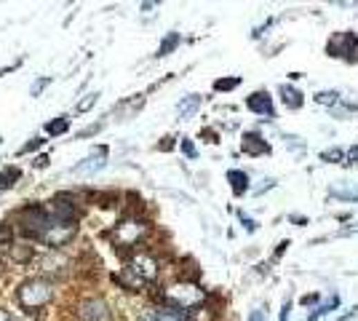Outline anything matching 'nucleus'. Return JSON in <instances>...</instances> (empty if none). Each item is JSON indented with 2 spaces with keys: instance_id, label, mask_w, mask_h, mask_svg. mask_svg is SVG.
<instances>
[{
  "instance_id": "1",
  "label": "nucleus",
  "mask_w": 358,
  "mask_h": 321,
  "mask_svg": "<svg viewBox=\"0 0 358 321\" xmlns=\"http://www.w3.org/2000/svg\"><path fill=\"white\" fill-rule=\"evenodd\" d=\"M17 300L24 311H40L54 300V286L48 279H27L17 292Z\"/></svg>"
},
{
  "instance_id": "2",
  "label": "nucleus",
  "mask_w": 358,
  "mask_h": 321,
  "mask_svg": "<svg viewBox=\"0 0 358 321\" xmlns=\"http://www.w3.org/2000/svg\"><path fill=\"white\" fill-rule=\"evenodd\" d=\"M147 222L137 220V217H126V220H120L115 228H113V233H110V239L113 244L118 246V249H131V246H137L144 236H147Z\"/></svg>"
},
{
  "instance_id": "3",
  "label": "nucleus",
  "mask_w": 358,
  "mask_h": 321,
  "mask_svg": "<svg viewBox=\"0 0 358 321\" xmlns=\"http://www.w3.org/2000/svg\"><path fill=\"white\" fill-rule=\"evenodd\" d=\"M54 222L48 217V212H46V206H24L19 212V228L24 236H30V239H43L46 233H48V228H51Z\"/></svg>"
},
{
  "instance_id": "4",
  "label": "nucleus",
  "mask_w": 358,
  "mask_h": 321,
  "mask_svg": "<svg viewBox=\"0 0 358 321\" xmlns=\"http://www.w3.org/2000/svg\"><path fill=\"white\" fill-rule=\"evenodd\" d=\"M166 302L171 305V308H177V311H190V308H196L200 300H203V289H198L196 284H190V281H182V284H174V286H169L166 289Z\"/></svg>"
},
{
  "instance_id": "5",
  "label": "nucleus",
  "mask_w": 358,
  "mask_h": 321,
  "mask_svg": "<svg viewBox=\"0 0 358 321\" xmlns=\"http://www.w3.org/2000/svg\"><path fill=\"white\" fill-rule=\"evenodd\" d=\"M78 321H113V311L104 297H88L78 305Z\"/></svg>"
},
{
  "instance_id": "6",
  "label": "nucleus",
  "mask_w": 358,
  "mask_h": 321,
  "mask_svg": "<svg viewBox=\"0 0 358 321\" xmlns=\"http://www.w3.org/2000/svg\"><path fill=\"white\" fill-rule=\"evenodd\" d=\"M329 54L332 57H348L353 62L358 59V40L353 33H339L335 38L329 40Z\"/></svg>"
},
{
  "instance_id": "7",
  "label": "nucleus",
  "mask_w": 358,
  "mask_h": 321,
  "mask_svg": "<svg viewBox=\"0 0 358 321\" xmlns=\"http://www.w3.org/2000/svg\"><path fill=\"white\" fill-rule=\"evenodd\" d=\"M129 270L137 276L140 281H153L156 276H158V260L153 257V255H137L134 260L129 262Z\"/></svg>"
},
{
  "instance_id": "8",
  "label": "nucleus",
  "mask_w": 358,
  "mask_h": 321,
  "mask_svg": "<svg viewBox=\"0 0 358 321\" xmlns=\"http://www.w3.org/2000/svg\"><path fill=\"white\" fill-rule=\"evenodd\" d=\"M107 166V147H97L91 156H86V158L75 163V174H83V177H91V174H97Z\"/></svg>"
},
{
  "instance_id": "9",
  "label": "nucleus",
  "mask_w": 358,
  "mask_h": 321,
  "mask_svg": "<svg viewBox=\"0 0 358 321\" xmlns=\"http://www.w3.org/2000/svg\"><path fill=\"white\" fill-rule=\"evenodd\" d=\"M75 236V222H64V225H51L48 228V233L43 236V241L48 244V246H64L67 241Z\"/></svg>"
},
{
  "instance_id": "10",
  "label": "nucleus",
  "mask_w": 358,
  "mask_h": 321,
  "mask_svg": "<svg viewBox=\"0 0 358 321\" xmlns=\"http://www.w3.org/2000/svg\"><path fill=\"white\" fill-rule=\"evenodd\" d=\"M142 321H190L187 319V313L185 311H177V308H171V305H160V308H150Z\"/></svg>"
},
{
  "instance_id": "11",
  "label": "nucleus",
  "mask_w": 358,
  "mask_h": 321,
  "mask_svg": "<svg viewBox=\"0 0 358 321\" xmlns=\"http://www.w3.org/2000/svg\"><path fill=\"white\" fill-rule=\"evenodd\" d=\"M246 107H249L252 113H257V116L273 118V100H270L267 91H254L252 97H246Z\"/></svg>"
},
{
  "instance_id": "12",
  "label": "nucleus",
  "mask_w": 358,
  "mask_h": 321,
  "mask_svg": "<svg viewBox=\"0 0 358 321\" xmlns=\"http://www.w3.org/2000/svg\"><path fill=\"white\" fill-rule=\"evenodd\" d=\"M241 150H243V153H249V156H267V153H270V145L262 140L259 134L249 131V134H243Z\"/></svg>"
},
{
  "instance_id": "13",
  "label": "nucleus",
  "mask_w": 358,
  "mask_h": 321,
  "mask_svg": "<svg viewBox=\"0 0 358 321\" xmlns=\"http://www.w3.org/2000/svg\"><path fill=\"white\" fill-rule=\"evenodd\" d=\"M198 107H200V97H198V94H190V97H185V100L179 102V107H177L179 118H182V120L193 118Z\"/></svg>"
},
{
  "instance_id": "14",
  "label": "nucleus",
  "mask_w": 358,
  "mask_h": 321,
  "mask_svg": "<svg viewBox=\"0 0 358 321\" xmlns=\"http://www.w3.org/2000/svg\"><path fill=\"white\" fill-rule=\"evenodd\" d=\"M227 182L233 185V193H236V196H243V193L249 190V177H246V172L230 169V172H227Z\"/></svg>"
},
{
  "instance_id": "15",
  "label": "nucleus",
  "mask_w": 358,
  "mask_h": 321,
  "mask_svg": "<svg viewBox=\"0 0 358 321\" xmlns=\"http://www.w3.org/2000/svg\"><path fill=\"white\" fill-rule=\"evenodd\" d=\"M281 100L289 110H299L302 107V91H297L294 86H281Z\"/></svg>"
},
{
  "instance_id": "16",
  "label": "nucleus",
  "mask_w": 358,
  "mask_h": 321,
  "mask_svg": "<svg viewBox=\"0 0 358 321\" xmlns=\"http://www.w3.org/2000/svg\"><path fill=\"white\" fill-rule=\"evenodd\" d=\"M337 305H339V297H337V295H332V297H326V302H323V305H319V308H316V311H313V313L308 316V321H319L321 316H326V313H332V311H335Z\"/></svg>"
},
{
  "instance_id": "17",
  "label": "nucleus",
  "mask_w": 358,
  "mask_h": 321,
  "mask_svg": "<svg viewBox=\"0 0 358 321\" xmlns=\"http://www.w3.org/2000/svg\"><path fill=\"white\" fill-rule=\"evenodd\" d=\"M332 196L348 199V201H358V185L356 182H350V185H335V187H332Z\"/></svg>"
},
{
  "instance_id": "18",
  "label": "nucleus",
  "mask_w": 358,
  "mask_h": 321,
  "mask_svg": "<svg viewBox=\"0 0 358 321\" xmlns=\"http://www.w3.org/2000/svg\"><path fill=\"white\" fill-rule=\"evenodd\" d=\"M67 129H70V118H57V120H48L46 123V131L51 134V137H59V134H67Z\"/></svg>"
},
{
  "instance_id": "19",
  "label": "nucleus",
  "mask_w": 358,
  "mask_h": 321,
  "mask_svg": "<svg viewBox=\"0 0 358 321\" xmlns=\"http://www.w3.org/2000/svg\"><path fill=\"white\" fill-rule=\"evenodd\" d=\"M19 177H21L19 169H3V172H0V190H8V187H14Z\"/></svg>"
},
{
  "instance_id": "20",
  "label": "nucleus",
  "mask_w": 358,
  "mask_h": 321,
  "mask_svg": "<svg viewBox=\"0 0 358 321\" xmlns=\"http://www.w3.org/2000/svg\"><path fill=\"white\" fill-rule=\"evenodd\" d=\"M11 257L17 262H30L32 260V246H27V244H17V246H11Z\"/></svg>"
},
{
  "instance_id": "21",
  "label": "nucleus",
  "mask_w": 358,
  "mask_h": 321,
  "mask_svg": "<svg viewBox=\"0 0 358 321\" xmlns=\"http://www.w3.org/2000/svg\"><path fill=\"white\" fill-rule=\"evenodd\" d=\"M179 33H169V35H166V40H163V43H160V48H158V57H166V54H171V51H174V48H177L179 46Z\"/></svg>"
},
{
  "instance_id": "22",
  "label": "nucleus",
  "mask_w": 358,
  "mask_h": 321,
  "mask_svg": "<svg viewBox=\"0 0 358 321\" xmlns=\"http://www.w3.org/2000/svg\"><path fill=\"white\" fill-rule=\"evenodd\" d=\"M241 83V78H219L214 80V91H233Z\"/></svg>"
},
{
  "instance_id": "23",
  "label": "nucleus",
  "mask_w": 358,
  "mask_h": 321,
  "mask_svg": "<svg viewBox=\"0 0 358 321\" xmlns=\"http://www.w3.org/2000/svg\"><path fill=\"white\" fill-rule=\"evenodd\" d=\"M97 100H100V94L94 91V94H86V100L78 102V107H75V113H88L94 104H97Z\"/></svg>"
},
{
  "instance_id": "24",
  "label": "nucleus",
  "mask_w": 358,
  "mask_h": 321,
  "mask_svg": "<svg viewBox=\"0 0 358 321\" xmlns=\"http://www.w3.org/2000/svg\"><path fill=\"white\" fill-rule=\"evenodd\" d=\"M339 100H342V97H339L337 91H321V94H316V102H319V104H332V107H335Z\"/></svg>"
},
{
  "instance_id": "25",
  "label": "nucleus",
  "mask_w": 358,
  "mask_h": 321,
  "mask_svg": "<svg viewBox=\"0 0 358 321\" xmlns=\"http://www.w3.org/2000/svg\"><path fill=\"white\" fill-rule=\"evenodd\" d=\"M8 244H11V228L3 222L0 225V246H8Z\"/></svg>"
},
{
  "instance_id": "26",
  "label": "nucleus",
  "mask_w": 358,
  "mask_h": 321,
  "mask_svg": "<svg viewBox=\"0 0 358 321\" xmlns=\"http://www.w3.org/2000/svg\"><path fill=\"white\" fill-rule=\"evenodd\" d=\"M342 156H345L342 150H326V153H323L321 158H323V160H329V163H335V160H342Z\"/></svg>"
},
{
  "instance_id": "27",
  "label": "nucleus",
  "mask_w": 358,
  "mask_h": 321,
  "mask_svg": "<svg viewBox=\"0 0 358 321\" xmlns=\"http://www.w3.org/2000/svg\"><path fill=\"white\" fill-rule=\"evenodd\" d=\"M40 145H43V140H32V142H27L24 147L19 150V156H27V153H32V150H38Z\"/></svg>"
},
{
  "instance_id": "28",
  "label": "nucleus",
  "mask_w": 358,
  "mask_h": 321,
  "mask_svg": "<svg viewBox=\"0 0 358 321\" xmlns=\"http://www.w3.org/2000/svg\"><path fill=\"white\" fill-rule=\"evenodd\" d=\"M182 150H185L187 158H196V147H193V142L190 140H182Z\"/></svg>"
},
{
  "instance_id": "29",
  "label": "nucleus",
  "mask_w": 358,
  "mask_h": 321,
  "mask_svg": "<svg viewBox=\"0 0 358 321\" xmlns=\"http://www.w3.org/2000/svg\"><path fill=\"white\" fill-rule=\"evenodd\" d=\"M241 222H243V228H246L249 233H254V230H257V222L252 220V217H246V214H241Z\"/></svg>"
},
{
  "instance_id": "30",
  "label": "nucleus",
  "mask_w": 358,
  "mask_h": 321,
  "mask_svg": "<svg viewBox=\"0 0 358 321\" xmlns=\"http://www.w3.org/2000/svg\"><path fill=\"white\" fill-rule=\"evenodd\" d=\"M48 83H51V78H43V80H38V83H35V89H32V97H38L40 91H43V86H48Z\"/></svg>"
},
{
  "instance_id": "31",
  "label": "nucleus",
  "mask_w": 358,
  "mask_h": 321,
  "mask_svg": "<svg viewBox=\"0 0 358 321\" xmlns=\"http://www.w3.org/2000/svg\"><path fill=\"white\" fill-rule=\"evenodd\" d=\"M289 311H292V302L286 300L283 302V308H281V321H289Z\"/></svg>"
},
{
  "instance_id": "32",
  "label": "nucleus",
  "mask_w": 358,
  "mask_h": 321,
  "mask_svg": "<svg viewBox=\"0 0 358 321\" xmlns=\"http://www.w3.org/2000/svg\"><path fill=\"white\" fill-rule=\"evenodd\" d=\"M249 321H265V313H262V311H252V313H249Z\"/></svg>"
},
{
  "instance_id": "33",
  "label": "nucleus",
  "mask_w": 358,
  "mask_h": 321,
  "mask_svg": "<svg viewBox=\"0 0 358 321\" xmlns=\"http://www.w3.org/2000/svg\"><path fill=\"white\" fill-rule=\"evenodd\" d=\"M316 300H319V295H308V297H302L305 305H310V302H316Z\"/></svg>"
},
{
  "instance_id": "34",
  "label": "nucleus",
  "mask_w": 358,
  "mask_h": 321,
  "mask_svg": "<svg viewBox=\"0 0 358 321\" xmlns=\"http://www.w3.org/2000/svg\"><path fill=\"white\" fill-rule=\"evenodd\" d=\"M0 321H11L8 319V311H3V308H0Z\"/></svg>"
},
{
  "instance_id": "35",
  "label": "nucleus",
  "mask_w": 358,
  "mask_h": 321,
  "mask_svg": "<svg viewBox=\"0 0 358 321\" xmlns=\"http://www.w3.org/2000/svg\"><path fill=\"white\" fill-rule=\"evenodd\" d=\"M356 153H358V147H356Z\"/></svg>"
}]
</instances>
